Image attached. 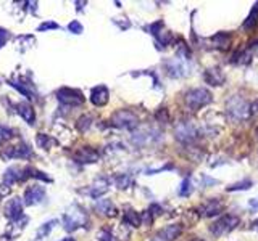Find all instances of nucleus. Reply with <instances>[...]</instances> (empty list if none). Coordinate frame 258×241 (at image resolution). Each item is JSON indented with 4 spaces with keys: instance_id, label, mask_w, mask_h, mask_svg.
I'll return each instance as SVG.
<instances>
[{
    "instance_id": "1",
    "label": "nucleus",
    "mask_w": 258,
    "mask_h": 241,
    "mask_svg": "<svg viewBox=\"0 0 258 241\" xmlns=\"http://www.w3.org/2000/svg\"><path fill=\"white\" fill-rule=\"evenodd\" d=\"M89 222L86 211L78 204H71L63 215V227L67 231H75L79 227H86Z\"/></svg>"
},
{
    "instance_id": "2",
    "label": "nucleus",
    "mask_w": 258,
    "mask_h": 241,
    "mask_svg": "<svg viewBox=\"0 0 258 241\" xmlns=\"http://www.w3.org/2000/svg\"><path fill=\"white\" fill-rule=\"evenodd\" d=\"M226 112L234 120H247L250 117V104L239 95H234L226 101Z\"/></svg>"
},
{
    "instance_id": "3",
    "label": "nucleus",
    "mask_w": 258,
    "mask_h": 241,
    "mask_svg": "<svg viewBox=\"0 0 258 241\" xmlns=\"http://www.w3.org/2000/svg\"><path fill=\"white\" fill-rule=\"evenodd\" d=\"M110 124L116 129H124V131H134L139 126V117L131 109H118L111 114Z\"/></svg>"
},
{
    "instance_id": "4",
    "label": "nucleus",
    "mask_w": 258,
    "mask_h": 241,
    "mask_svg": "<svg viewBox=\"0 0 258 241\" xmlns=\"http://www.w3.org/2000/svg\"><path fill=\"white\" fill-rule=\"evenodd\" d=\"M212 101H213V95L207 88H192V90L185 93V104L192 111H199L200 108L207 106Z\"/></svg>"
},
{
    "instance_id": "5",
    "label": "nucleus",
    "mask_w": 258,
    "mask_h": 241,
    "mask_svg": "<svg viewBox=\"0 0 258 241\" xmlns=\"http://www.w3.org/2000/svg\"><path fill=\"white\" fill-rule=\"evenodd\" d=\"M239 222H240V219L237 215L226 214V215L220 217V219L210 227V231H212L215 236H223V235H226V233H229L236 228L239 225Z\"/></svg>"
},
{
    "instance_id": "6",
    "label": "nucleus",
    "mask_w": 258,
    "mask_h": 241,
    "mask_svg": "<svg viewBox=\"0 0 258 241\" xmlns=\"http://www.w3.org/2000/svg\"><path fill=\"white\" fill-rule=\"evenodd\" d=\"M56 100L61 104H67V106H81L84 103V96L83 92L78 90V88L63 87L56 90Z\"/></svg>"
},
{
    "instance_id": "7",
    "label": "nucleus",
    "mask_w": 258,
    "mask_h": 241,
    "mask_svg": "<svg viewBox=\"0 0 258 241\" xmlns=\"http://www.w3.org/2000/svg\"><path fill=\"white\" fill-rule=\"evenodd\" d=\"M199 137V131L197 127L194 126L189 120H181L176 126L174 131V139L181 143H192Z\"/></svg>"
},
{
    "instance_id": "8",
    "label": "nucleus",
    "mask_w": 258,
    "mask_h": 241,
    "mask_svg": "<svg viewBox=\"0 0 258 241\" xmlns=\"http://www.w3.org/2000/svg\"><path fill=\"white\" fill-rule=\"evenodd\" d=\"M145 31H149V34H152L153 37L157 39V42L160 45H169V44H173V40H174V36L169 32L168 29H165V24L163 21H155V23H152L150 26L145 28Z\"/></svg>"
},
{
    "instance_id": "9",
    "label": "nucleus",
    "mask_w": 258,
    "mask_h": 241,
    "mask_svg": "<svg viewBox=\"0 0 258 241\" xmlns=\"http://www.w3.org/2000/svg\"><path fill=\"white\" fill-rule=\"evenodd\" d=\"M0 156L4 159H29L32 156V150H31L29 143L20 142V143L13 145V147L5 148Z\"/></svg>"
},
{
    "instance_id": "10",
    "label": "nucleus",
    "mask_w": 258,
    "mask_h": 241,
    "mask_svg": "<svg viewBox=\"0 0 258 241\" xmlns=\"http://www.w3.org/2000/svg\"><path fill=\"white\" fill-rule=\"evenodd\" d=\"M8 84H10L12 87H15L16 90H18L20 93H23L24 96H28V98L37 100V96H39L37 88H36L34 84H32V80H29L28 77L20 76L16 79H10V80H8Z\"/></svg>"
},
{
    "instance_id": "11",
    "label": "nucleus",
    "mask_w": 258,
    "mask_h": 241,
    "mask_svg": "<svg viewBox=\"0 0 258 241\" xmlns=\"http://www.w3.org/2000/svg\"><path fill=\"white\" fill-rule=\"evenodd\" d=\"M160 139H161L160 132L155 131V129H139L137 132H134L131 140H133L134 145H137V147H145V145L153 143V142H157Z\"/></svg>"
},
{
    "instance_id": "12",
    "label": "nucleus",
    "mask_w": 258,
    "mask_h": 241,
    "mask_svg": "<svg viewBox=\"0 0 258 241\" xmlns=\"http://www.w3.org/2000/svg\"><path fill=\"white\" fill-rule=\"evenodd\" d=\"M73 159L79 164H92V163H97V161L100 159V153L92 147H83L78 151H75Z\"/></svg>"
},
{
    "instance_id": "13",
    "label": "nucleus",
    "mask_w": 258,
    "mask_h": 241,
    "mask_svg": "<svg viewBox=\"0 0 258 241\" xmlns=\"http://www.w3.org/2000/svg\"><path fill=\"white\" fill-rule=\"evenodd\" d=\"M29 177V167H18V166H12L8 167L4 172V182L5 185H13L16 182H21Z\"/></svg>"
},
{
    "instance_id": "14",
    "label": "nucleus",
    "mask_w": 258,
    "mask_h": 241,
    "mask_svg": "<svg viewBox=\"0 0 258 241\" xmlns=\"http://www.w3.org/2000/svg\"><path fill=\"white\" fill-rule=\"evenodd\" d=\"M223 209H224V204H223V201L220 198H210L200 206L199 214L205 215V217H215L218 214H221Z\"/></svg>"
},
{
    "instance_id": "15",
    "label": "nucleus",
    "mask_w": 258,
    "mask_h": 241,
    "mask_svg": "<svg viewBox=\"0 0 258 241\" xmlns=\"http://www.w3.org/2000/svg\"><path fill=\"white\" fill-rule=\"evenodd\" d=\"M4 214L7 219H10L12 222L13 220H18L23 217V201L16 196L10 201H7L5 206H4Z\"/></svg>"
},
{
    "instance_id": "16",
    "label": "nucleus",
    "mask_w": 258,
    "mask_h": 241,
    "mask_svg": "<svg viewBox=\"0 0 258 241\" xmlns=\"http://www.w3.org/2000/svg\"><path fill=\"white\" fill-rule=\"evenodd\" d=\"M45 196V188L42 185H31V187L24 191V204L26 206H34L44 199Z\"/></svg>"
},
{
    "instance_id": "17",
    "label": "nucleus",
    "mask_w": 258,
    "mask_h": 241,
    "mask_svg": "<svg viewBox=\"0 0 258 241\" xmlns=\"http://www.w3.org/2000/svg\"><path fill=\"white\" fill-rule=\"evenodd\" d=\"M165 68H166V74L173 79H179L182 76H185V68L181 60L177 58H171V60H166L165 63Z\"/></svg>"
},
{
    "instance_id": "18",
    "label": "nucleus",
    "mask_w": 258,
    "mask_h": 241,
    "mask_svg": "<svg viewBox=\"0 0 258 241\" xmlns=\"http://www.w3.org/2000/svg\"><path fill=\"white\" fill-rule=\"evenodd\" d=\"M110 100V92L105 85H97L91 92V101L95 106H105Z\"/></svg>"
},
{
    "instance_id": "19",
    "label": "nucleus",
    "mask_w": 258,
    "mask_h": 241,
    "mask_svg": "<svg viewBox=\"0 0 258 241\" xmlns=\"http://www.w3.org/2000/svg\"><path fill=\"white\" fill-rule=\"evenodd\" d=\"M108 185H110V180L107 177H99L97 180H94L91 188H89V195H91V198H94V199L102 198L105 193L108 191Z\"/></svg>"
},
{
    "instance_id": "20",
    "label": "nucleus",
    "mask_w": 258,
    "mask_h": 241,
    "mask_svg": "<svg viewBox=\"0 0 258 241\" xmlns=\"http://www.w3.org/2000/svg\"><path fill=\"white\" fill-rule=\"evenodd\" d=\"M182 233V227L181 225H168V227L161 228L155 239L157 241H174L176 238H179V235Z\"/></svg>"
},
{
    "instance_id": "21",
    "label": "nucleus",
    "mask_w": 258,
    "mask_h": 241,
    "mask_svg": "<svg viewBox=\"0 0 258 241\" xmlns=\"http://www.w3.org/2000/svg\"><path fill=\"white\" fill-rule=\"evenodd\" d=\"M204 80L207 84L213 85V87H220L224 84L226 80V76L224 72L220 69V68H210L204 72Z\"/></svg>"
},
{
    "instance_id": "22",
    "label": "nucleus",
    "mask_w": 258,
    "mask_h": 241,
    "mask_svg": "<svg viewBox=\"0 0 258 241\" xmlns=\"http://www.w3.org/2000/svg\"><path fill=\"white\" fill-rule=\"evenodd\" d=\"M210 42H212V45L218 48V50L226 52L231 47V36L228 32H218L213 37H210Z\"/></svg>"
},
{
    "instance_id": "23",
    "label": "nucleus",
    "mask_w": 258,
    "mask_h": 241,
    "mask_svg": "<svg viewBox=\"0 0 258 241\" xmlns=\"http://www.w3.org/2000/svg\"><path fill=\"white\" fill-rule=\"evenodd\" d=\"M95 211L99 212V214H102V215H107V217H115L116 214H118V211H116V206L111 203L110 199H99L95 203Z\"/></svg>"
},
{
    "instance_id": "24",
    "label": "nucleus",
    "mask_w": 258,
    "mask_h": 241,
    "mask_svg": "<svg viewBox=\"0 0 258 241\" xmlns=\"http://www.w3.org/2000/svg\"><path fill=\"white\" fill-rule=\"evenodd\" d=\"M16 111H18V114L26 120V123L29 126L34 124V120H36V112L34 109H32V106L28 103V101H23V103H18L16 104Z\"/></svg>"
},
{
    "instance_id": "25",
    "label": "nucleus",
    "mask_w": 258,
    "mask_h": 241,
    "mask_svg": "<svg viewBox=\"0 0 258 241\" xmlns=\"http://www.w3.org/2000/svg\"><path fill=\"white\" fill-rule=\"evenodd\" d=\"M123 223L131 225V227H141L142 217H141V214H137L134 209L126 207L124 209V215H123Z\"/></svg>"
},
{
    "instance_id": "26",
    "label": "nucleus",
    "mask_w": 258,
    "mask_h": 241,
    "mask_svg": "<svg viewBox=\"0 0 258 241\" xmlns=\"http://www.w3.org/2000/svg\"><path fill=\"white\" fill-rule=\"evenodd\" d=\"M258 26V2L253 5L252 12L247 16V20L244 21V29L245 31H253Z\"/></svg>"
},
{
    "instance_id": "27",
    "label": "nucleus",
    "mask_w": 258,
    "mask_h": 241,
    "mask_svg": "<svg viewBox=\"0 0 258 241\" xmlns=\"http://www.w3.org/2000/svg\"><path fill=\"white\" fill-rule=\"evenodd\" d=\"M36 142L39 145V148H44V150H50L55 145V139H52V137L47 134H39Z\"/></svg>"
},
{
    "instance_id": "28",
    "label": "nucleus",
    "mask_w": 258,
    "mask_h": 241,
    "mask_svg": "<svg viewBox=\"0 0 258 241\" xmlns=\"http://www.w3.org/2000/svg\"><path fill=\"white\" fill-rule=\"evenodd\" d=\"M56 225V220L55 219H52V220H48V222H45L42 227H39V230H37V239H44L45 236H48V233L52 231V228Z\"/></svg>"
},
{
    "instance_id": "29",
    "label": "nucleus",
    "mask_w": 258,
    "mask_h": 241,
    "mask_svg": "<svg viewBox=\"0 0 258 241\" xmlns=\"http://www.w3.org/2000/svg\"><path fill=\"white\" fill-rule=\"evenodd\" d=\"M131 183H133V179L127 174H119L115 177V185L119 190H126Z\"/></svg>"
},
{
    "instance_id": "30",
    "label": "nucleus",
    "mask_w": 258,
    "mask_h": 241,
    "mask_svg": "<svg viewBox=\"0 0 258 241\" xmlns=\"http://www.w3.org/2000/svg\"><path fill=\"white\" fill-rule=\"evenodd\" d=\"M91 126H92V116H91V114L81 116V117L78 119V124H76V127H78V131H79V132H86Z\"/></svg>"
},
{
    "instance_id": "31",
    "label": "nucleus",
    "mask_w": 258,
    "mask_h": 241,
    "mask_svg": "<svg viewBox=\"0 0 258 241\" xmlns=\"http://www.w3.org/2000/svg\"><path fill=\"white\" fill-rule=\"evenodd\" d=\"M176 56H177V60H182V61L190 60V50H187V47H185L184 42H181L179 45H177Z\"/></svg>"
},
{
    "instance_id": "32",
    "label": "nucleus",
    "mask_w": 258,
    "mask_h": 241,
    "mask_svg": "<svg viewBox=\"0 0 258 241\" xmlns=\"http://www.w3.org/2000/svg\"><path fill=\"white\" fill-rule=\"evenodd\" d=\"M253 185V182L250 180V179H245V180H242V182H237V183H234L231 185V187H228L226 190L228 191H239V190H248L250 187Z\"/></svg>"
},
{
    "instance_id": "33",
    "label": "nucleus",
    "mask_w": 258,
    "mask_h": 241,
    "mask_svg": "<svg viewBox=\"0 0 258 241\" xmlns=\"http://www.w3.org/2000/svg\"><path fill=\"white\" fill-rule=\"evenodd\" d=\"M13 135H15L13 129H8L5 126H0V145H2L4 142H7V140L13 139Z\"/></svg>"
},
{
    "instance_id": "34",
    "label": "nucleus",
    "mask_w": 258,
    "mask_h": 241,
    "mask_svg": "<svg viewBox=\"0 0 258 241\" xmlns=\"http://www.w3.org/2000/svg\"><path fill=\"white\" fill-rule=\"evenodd\" d=\"M192 193V183L189 179H184L181 183V188H179V195L181 196H189Z\"/></svg>"
},
{
    "instance_id": "35",
    "label": "nucleus",
    "mask_w": 258,
    "mask_h": 241,
    "mask_svg": "<svg viewBox=\"0 0 258 241\" xmlns=\"http://www.w3.org/2000/svg\"><path fill=\"white\" fill-rule=\"evenodd\" d=\"M70 32H73V34H83V31H84V28H83V24H81L79 21H71L70 24H68V28H67Z\"/></svg>"
},
{
    "instance_id": "36",
    "label": "nucleus",
    "mask_w": 258,
    "mask_h": 241,
    "mask_svg": "<svg viewBox=\"0 0 258 241\" xmlns=\"http://www.w3.org/2000/svg\"><path fill=\"white\" fill-rule=\"evenodd\" d=\"M97 238H99V241H113L111 231L107 230V228H102L99 233H97Z\"/></svg>"
},
{
    "instance_id": "37",
    "label": "nucleus",
    "mask_w": 258,
    "mask_h": 241,
    "mask_svg": "<svg viewBox=\"0 0 258 241\" xmlns=\"http://www.w3.org/2000/svg\"><path fill=\"white\" fill-rule=\"evenodd\" d=\"M60 26L56 24L55 21H45V23H42V24H39V28H37V31H48V29H58Z\"/></svg>"
},
{
    "instance_id": "38",
    "label": "nucleus",
    "mask_w": 258,
    "mask_h": 241,
    "mask_svg": "<svg viewBox=\"0 0 258 241\" xmlns=\"http://www.w3.org/2000/svg\"><path fill=\"white\" fill-rule=\"evenodd\" d=\"M8 37H10V34H8V31L4 29V28H0V48H2V47L7 44Z\"/></svg>"
},
{
    "instance_id": "39",
    "label": "nucleus",
    "mask_w": 258,
    "mask_h": 241,
    "mask_svg": "<svg viewBox=\"0 0 258 241\" xmlns=\"http://www.w3.org/2000/svg\"><path fill=\"white\" fill-rule=\"evenodd\" d=\"M157 119L160 120V123H168V111L163 108V109H160L157 112Z\"/></svg>"
},
{
    "instance_id": "40",
    "label": "nucleus",
    "mask_w": 258,
    "mask_h": 241,
    "mask_svg": "<svg viewBox=\"0 0 258 241\" xmlns=\"http://www.w3.org/2000/svg\"><path fill=\"white\" fill-rule=\"evenodd\" d=\"M248 52L252 53V55H255V56H258V39H256V40H253V42L250 44Z\"/></svg>"
},
{
    "instance_id": "41",
    "label": "nucleus",
    "mask_w": 258,
    "mask_h": 241,
    "mask_svg": "<svg viewBox=\"0 0 258 241\" xmlns=\"http://www.w3.org/2000/svg\"><path fill=\"white\" fill-rule=\"evenodd\" d=\"M250 111H252V112H258V100H255L252 104H250Z\"/></svg>"
},
{
    "instance_id": "42",
    "label": "nucleus",
    "mask_w": 258,
    "mask_h": 241,
    "mask_svg": "<svg viewBox=\"0 0 258 241\" xmlns=\"http://www.w3.org/2000/svg\"><path fill=\"white\" fill-rule=\"evenodd\" d=\"M252 227H253L255 230H258V220H255V222L252 223Z\"/></svg>"
},
{
    "instance_id": "43",
    "label": "nucleus",
    "mask_w": 258,
    "mask_h": 241,
    "mask_svg": "<svg viewBox=\"0 0 258 241\" xmlns=\"http://www.w3.org/2000/svg\"><path fill=\"white\" fill-rule=\"evenodd\" d=\"M61 241H76V239H75V238H70V236H68V238H63Z\"/></svg>"
},
{
    "instance_id": "44",
    "label": "nucleus",
    "mask_w": 258,
    "mask_h": 241,
    "mask_svg": "<svg viewBox=\"0 0 258 241\" xmlns=\"http://www.w3.org/2000/svg\"><path fill=\"white\" fill-rule=\"evenodd\" d=\"M255 134H256V137H258V127H256V131H255Z\"/></svg>"
},
{
    "instance_id": "45",
    "label": "nucleus",
    "mask_w": 258,
    "mask_h": 241,
    "mask_svg": "<svg viewBox=\"0 0 258 241\" xmlns=\"http://www.w3.org/2000/svg\"><path fill=\"white\" fill-rule=\"evenodd\" d=\"M192 241H202V239H192Z\"/></svg>"
}]
</instances>
